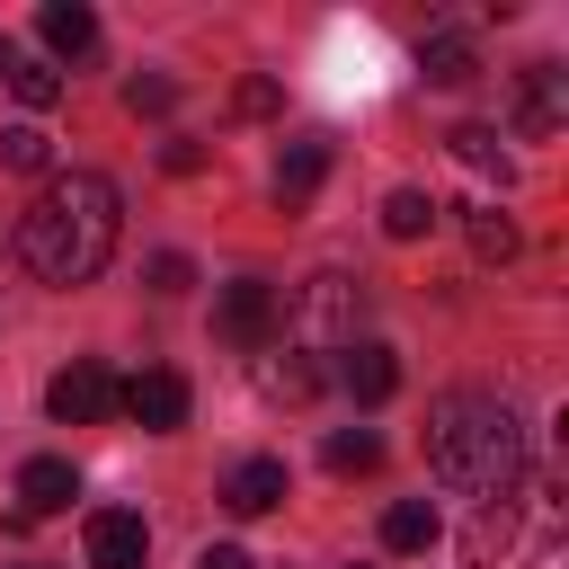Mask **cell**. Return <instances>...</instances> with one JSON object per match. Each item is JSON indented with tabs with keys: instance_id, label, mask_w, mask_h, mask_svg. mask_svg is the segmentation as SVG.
Returning <instances> with one entry per match:
<instances>
[{
	"instance_id": "obj_3",
	"label": "cell",
	"mask_w": 569,
	"mask_h": 569,
	"mask_svg": "<svg viewBox=\"0 0 569 569\" xmlns=\"http://www.w3.org/2000/svg\"><path fill=\"white\" fill-rule=\"evenodd\" d=\"M293 320H302V338H311V347H356V320H365V293H356V276L320 267V276L302 284Z\"/></svg>"
},
{
	"instance_id": "obj_21",
	"label": "cell",
	"mask_w": 569,
	"mask_h": 569,
	"mask_svg": "<svg viewBox=\"0 0 569 569\" xmlns=\"http://www.w3.org/2000/svg\"><path fill=\"white\" fill-rule=\"evenodd\" d=\"M9 98H18V107H53V98H62V71H53V62H9Z\"/></svg>"
},
{
	"instance_id": "obj_26",
	"label": "cell",
	"mask_w": 569,
	"mask_h": 569,
	"mask_svg": "<svg viewBox=\"0 0 569 569\" xmlns=\"http://www.w3.org/2000/svg\"><path fill=\"white\" fill-rule=\"evenodd\" d=\"M240 116H276V80H249L240 89Z\"/></svg>"
},
{
	"instance_id": "obj_7",
	"label": "cell",
	"mask_w": 569,
	"mask_h": 569,
	"mask_svg": "<svg viewBox=\"0 0 569 569\" xmlns=\"http://www.w3.org/2000/svg\"><path fill=\"white\" fill-rule=\"evenodd\" d=\"M80 542H89V569H142V560H151V525H142L133 507H98V516L80 525Z\"/></svg>"
},
{
	"instance_id": "obj_28",
	"label": "cell",
	"mask_w": 569,
	"mask_h": 569,
	"mask_svg": "<svg viewBox=\"0 0 569 569\" xmlns=\"http://www.w3.org/2000/svg\"><path fill=\"white\" fill-rule=\"evenodd\" d=\"M347 569H356V560H347Z\"/></svg>"
},
{
	"instance_id": "obj_19",
	"label": "cell",
	"mask_w": 569,
	"mask_h": 569,
	"mask_svg": "<svg viewBox=\"0 0 569 569\" xmlns=\"http://www.w3.org/2000/svg\"><path fill=\"white\" fill-rule=\"evenodd\" d=\"M462 231H471V258H489V267H507V258H516V222H507L498 204L462 213Z\"/></svg>"
},
{
	"instance_id": "obj_1",
	"label": "cell",
	"mask_w": 569,
	"mask_h": 569,
	"mask_svg": "<svg viewBox=\"0 0 569 569\" xmlns=\"http://www.w3.org/2000/svg\"><path fill=\"white\" fill-rule=\"evenodd\" d=\"M116 231H124V196H116V178H98V169H62V178H44V196L18 213V258H27V276L36 284H89V276H107V258H116Z\"/></svg>"
},
{
	"instance_id": "obj_10",
	"label": "cell",
	"mask_w": 569,
	"mask_h": 569,
	"mask_svg": "<svg viewBox=\"0 0 569 569\" xmlns=\"http://www.w3.org/2000/svg\"><path fill=\"white\" fill-rule=\"evenodd\" d=\"M80 498V471L62 462V453H36V462H18V516H62Z\"/></svg>"
},
{
	"instance_id": "obj_2",
	"label": "cell",
	"mask_w": 569,
	"mask_h": 569,
	"mask_svg": "<svg viewBox=\"0 0 569 569\" xmlns=\"http://www.w3.org/2000/svg\"><path fill=\"white\" fill-rule=\"evenodd\" d=\"M427 471L445 489L480 498V507L516 498V480H525V418L507 400H489V391H445L427 409Z\"/></svg>"
},
{
	"instance_id": "obj_6",
	"label": "cell",
	"mask_w": 569,
	"mask_h": 569,
	"mask_svg": "<svg viewBox=\"0 0 569 569\" xmlns=\"http://www.w3.org/2000/svg\"><path fill=\"white\" fill-rule=\"evenodd\" d=\"M116 409H124L142 436H178V427H187V382H178L169 365H151V373H133V382L116 391Z\"/></svg>"
},
{
	"instance_id": "obj_12",
	"label": "cell",
	"mask_w": 569,
	"mask_h": 569,
	"mask_svg": "<svg viewBox=\"0 0 569 569\" xmlns=\"http://www.w3.org/2000/svg\"><path fill=\"white\" fill-rule=\"evenodd\" d=\"M560 116H569V71H560V62H525V107H516V124H525V133H560Z\"/></svg>"
},
{
	"instance_id": "obj_13",
	"label": "cell",
	"mask_w": 569,
	"mask_h": 569,
	"mask_svg": "<svg viewBox=\"0 0 569 569\" xmlns=\"http://www.w3.org/2000/svg\"><path fill=\"white\" fill-rule=\"evenodd\" d=\"M418 71H427L436 89H462V80H480V44H471L462 27H436V36L418 44Z\"/></svg>"
},
{
	"instance_id": "obj_8",
	"label": "cell",
	"mask_w": 569,
	"mask_h": 569,
	"mask_svg": "<svg viewBox=\"0 0 569 569\" xmlns=\"http://www.w3.org/2000/svg\"><path fill=\"white\" fill-rule=\"evenodd\" d=\"M293 498V471L276 462V453H249V462H231V480H222V507L231 516H267V507H284Z\"/></svg>"
},
{
	"instance_id": "obj_4",
	"label": "cell",
	"mask_w": 569,
	"mask_h": 569,
	"mask_svg": "<svg viewBox=\"0 0 569 569\" xmlns=\"http://www.w3.org/2000/svg\"><path fill=\"white\" fill-rule=\"evenodd\" d=\"M44 409H53L62 427H98V418L116 409V373H107L98 356H71V365L44 382Z\"/></svg>"
},
{
	"instance_id": "obj_11",
	"label": "cell",
	"mask_w": 569,
	"mask_h": 569,
	"mask_svg": "<svg viewBox=\"0 0 569 569\" xmlns=\"http://www.w3.org/2000/svg\"><path fill=\"white\" fill-rule=\"evenodd\" d=\"M320 178H329V142L320 133H293L284 142V160H276V204L293 213V204H311L320 196Z\"/></svg>"
},
{
	"instance_id": "obj_17",
	"label": "cell",
	"mask_w": 569,
	"mask_h": 569,
	"mask_svg": "<svg viewBox=\"0 0 569 569\" xmlns=\"http://www.w3.org/2000/svg\"><path fill=\"white\" fill-rule=\"evenodd\" d=\"M445 142H453V160H462V169H480V178H498V187H507V142H498L489 124H453Z\"/></svg>"
},
{
	"instance_id": "obj_27",
	"label": "cell",
	"mask_w": 569,
	"mask_h": 569,
	"mask_svg": "<svg viewBox=\"0 0 569 569\" xmlns=\"http://www.w3.org/2000/svg\"><path fill=\"white\" fill-rule=\"evenodd\" d=\"M9 62H18V53H9V36H0V80H9Z\"/></svg>"
},
{
	"instance_id": "obj_9",
	"label": "cell",
	"mask_w": 569,
	"mask_h": 569,
	"mask_svg": "<svg viewBox=\"0 0 569 569\" xmlns=\"http://www.w3.org/2000/svg\"><path fill=\"white\" fill-rule=\"evenodd\" d=\"M338 382H347V400H356V409H382V400L400 391V356H391L382 338H356V347H347V365H338Z\"/></svg>"
},
{
	"instance_id": "obj_18",
	"label": "cell",
	"mask_w": 569,
	"mask_h": 569,
	"mask_svg": "<svg viewBox=\"0 0 569 569\" xmlns=\"http://www.w3.org/2000/svg\"><path fill=\"white\" fill-rule=\"evenodd\" d=\"M0 169H18V178H44V169H53V142H44V124H9V133H0Z\"/></svg>"
},
{
	"instance_id": "obj_15",
	"label": "cell",
	"mask_w": 569,
	"mask_h": 569,
	"mask_svg": "<svg viewBox=\"0 0 569 569\" xmlns=\"http://www.w3.org/2000/svg\"><path fill=\"white\" fill-rule=\"evenodd\" d=\"M436 542V507L427 498H391L382 507V551H427Z\"/></svg>"
},
{
	"instance_id": "obj_5",
	"label": "cell",
	"mask_w": 569,
	"mask_h": 569,
	"mask_svg": "<svg viewBox=\"0 0 569 569\" xmlns=\"http://www.w3.org/2000/svg\"><path fill=\"white\" fill-rule=\"evenodd\" d=\"M276 329H284V293L267 276H231L222 284V338L231 347H267Z\"/></svg>"
},
{
	"instance_id": "obj_23",
	"label": "cell",
	"mask_w": 569,
	"mask_h": 569,
	"mask_svg": "<svg viewBox=\"0 0 569 569\" xmlns=\"http://www.w3.org/2000/svg\"><path fill=\"white\" fill-rule=\"evenodd\" d=\"M124 107H133V116H169V107H178V80H160V71H133V80H124Z\"/></svg>"
},
{
	"instance_id": "obj_24",
	"label": "cell",
	"mask_w": 569,
	"mask_h": 569,
	"mask_svg": "<svg viewBox=\"0 0 569 569\" xmlns=\"http://www.w3.org/2000/svg\"><path fill=\"white\" fill-rule=\"evenodd\" d=\"M187 284H196V267H187L178 249H160V258H151V293H187Z\"/></svg>"
},
{
	"instance_id": "obj_20",
	"label": "cell",
	"mask_w": 569,
	"mask_h": 569,
	"mask_svg": "<svg viewBox=\"0 0 569 569\" xmlns=\"http://www.w3.org/2000/svg\"><path fill=\"white\" fill-rule=\"evenodd\" d=\"M320 462H329V471H373V462H382V436H373V427H338V436L320 445Z\"/></svg>"
},
{
	"instance_id": "obj_25",
	"label": "cell",
	"mask_w": 569,
	"mask_h": 569,
	"mask_svg": "<svg viewBox=\"0 0 569 569\" xmlns=\"http://www.w3.org/2000/svg\"><path fill=\"white\" fill-rule=\"evenodd\" d=\"M196 569H258V560H249L240 542H204V551H196Z\"/></svg>"
},
{
	"instance_id": "obj_22",
	"label": "cell",
	"mask_w": 569,
	"mask_h": 569,
	"mask_svg": "<svg viewBox=\"0 0 569 569\" xmlns=\"http://www.w3.org/2000/svg\"><path fill=\"white\" fill-rule=\"evenodd\" d=\"M258 382H267V400H311V391H320V365L284 356V365H258Z\"/></svg>"
},
{
	"instance_id": "obj_14",
	"label": "cell",
	"mask_w": 569,
	"mask_h": 569,
	"mask_svg": "<svg viewBox=\"0 0 569 569\" xmlns=\"http://www.w3.org/2000/svg\"><path fill=\"white\" fill-rule=\"evenodd\" d=\"M36 36H44L53 53H89V44H98V9H89V0H44V9H36Z\"/></svg>"
},
{
	"instance_id": "obj_16",
	"label": "cell",
	"mask_w": 569,
	"mask_h": 569,
	"mask_svg": "<svg viewBox=\"0 0 569 569\" xmlns=\"http://www.w3.org/2000/svg\"><path fill=\"white\" fill-rule=\"evenodd\" d=\"M436 213H445V204H436V196H418V187H391V196H382V231H391V240H427V231H436Z\"/></svg>"
}]
</instances>
